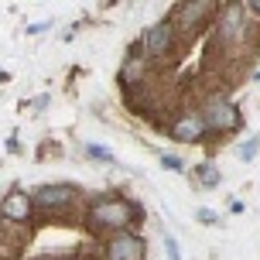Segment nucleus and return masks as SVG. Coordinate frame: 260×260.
Returning <instances> with one entry per match:
<instances>
[{"label":"nucleus","mask_w":260,"mask_h":260,"mask_svg":"<svg viewBox=\"0 0 260 260\" xmlns=\"http://www.w3.org/2000/svg\"><path fill=\"white\" fill-rule=\"evenodd\" d=\"M137 216V209L130 206L127 199H117V195H110V199H100V202H92L89 209V230H117L123 233V226Z\"/></svg>","instance_id":"1"},{"label":"nucleus","mask_w":260,"mask_h":260,"mask_svg":"<svg viewBox=\"0 0 260 260\" xmlns=\"http://www.w3.org/2000/svg\"><path fill=\"white\" fill-rule=\"evenodd\" d=\"M250 24H253V17H250L247 4H226L216 17V35H219L222 45H240L247 38Z\"/></svg>","instance_id":"2"},{"label":"nucleus","mask_w":260,"mask_h":260,"mask_svg":"<svg viewBox=\"0 0 260 260\" xmlns=\"http://www.w3.org/2000/svg\"><path fill=\"white\" fill-rule=\"evenodd\" d=\"M199 117H202V123H206L209 130H219V134H233V130H240V123H243L240 110H236L226 96H209Z\"/></svg>","instance_id":"3"},{"label":"nucleus","mask_w":260,"mask_h":260,"mask_svg":"<svg viewBox=\"0 0 260 260\" xmlns=\"http://www.w3.org/2000/svg\"><path fill=\"white\" fill-rule=\"evenodd\" d=\"M175 41H178V31H175V21L171 17H165V21H157V24H151L147 31H144V55H151V58H161V55H168L171 48H175Z\"/></svg>","instance_id":"4"},{"label":"nucleus","mask_w":260,"mask_h":260,"mask_svg":"<svg viewBox=\"0 0 260 260\" xmlns=\"http://www.w3.org/2000/svg\"><path fill=\"white\" fill-rule=\"evenodd\" d=\"M144 253H147V243L141 233L123 230L106 240V260H144Z\"/></svg>","instance_id":"5"},{"label":"nucleus","mask_w":260,"mask_h":260,"mask_svg":"<svg viewBox=\"0 0 260 260\" xmlns=\"http://www.w3.org/2000/svg\"><path fill=\"white\" fill-rule=\"evenodd\" d=\"M31 199H35L38 209H65L79 199V188H72V185H41Z\"/></svg>","instance_id":"6"},{"label":"nucleus","mask_w":260,"mask_h":260,"mask_svg":"<svg viewBox=\"0 0 260 260\" xmlns=\"http://www.w3.org/2000/svg\"><path fill=\"white\" fill-rule=\"evenodd\" d=\"M0 212H4V219L7 222H27L35 216V199L21 188H14V192L4 195V202H0Z\"/></svg>","instance_id":"7"},{"label":"nucleus","mask_w":260,"mask_h":260,"mask_svg":"<svg viewBox=\"0 0 260 260\" xmlns=\"http://www.w3.org/2000/svg\"><path fill=\"white\" fill-rule=\"evenodd\" d=\"M168 134H171L178 144H199V141L209 134V127L202 123V117H199V113H185V117H178L175 123H171Z\"/></svg>","instance_id":"8"},{"label":"nucleus","mask_w":260,"mask_h":260,"mask_svg":"<svg viewBox=\"0 0 260 260\" xmlns=\"http://www.w3.org/2000/svg\"><path fill=\"white\" fill-rule=\"evenodd\" d=\"M175 14H178V24H182L185 31H192V27H199L206 17L216 14V4H209V0H195V4H182Z\"/></svg>","instance_id":"9"},{"label":"nucleus","mask_w":260,"mask_h":260,"mask_svg":"<svg viewBox=\"0 0 260 260\" xmlns=\"http://www.w3.org/2000/svg\"><path fill=\"white\" fill-rule=\"evenodd\" d=\"M192 178L199 188H216L219 185V168L212 165V161H202L199 168H192Z\"/></svg>","instance_id":"10"},{"label":"nucleus","mask_w":260,"mask_h":260,"mask_svg":"<svg viewBox=\"0 0 260 260\" xmlns=\"http://www.w3.org/2000/svg\"><path fill=\"white\" fill-rule=\"evenodd\" d=\"M86 154L92 161H103V165H117V157L110 154V147H100V144H86Z\"/></svg>","instance_id":"11"},{"label":"nucleus","mask_w":260,"mask_h":260,"mask_svg":"<svg viewBox=\"0 0 260 260\" xmlns=\"http://www.w3.org/2000/svg\"><path fill=\"white\" fill-rule=\"evenodd\" d=\"M257 147H260V137L253 134V137H247V141L240 144V161H253L257 157Z\"/></svg>","instance_id":"12"},{"label":"nucleus","mask_w":260,"mask_h":260,"mask_svg":"<svg viewBox=\"0 0 260 260\" xmlns=\"http://www.w3.org/2000/svg\"><path fill=\"white\" fill-rule=\"evenodd\" d=\"M165 250H168L171 260H182V250H178V243H175V236H165Z\"/></svg>","instance_id":"13"},{"label":"nucleus","mask_w":260,"mask_h":260,"mask_svg":"<svg viewBox=\"0 0 260 260\" xmlns=\"http://www.w3.org/2000/svg\"><path fill=\"white\" fill-rule=\"evenodd\" d=\"M161 165H165V168H171V171H185V165L175 154H161Z\"/></svg>","instance_id":"14"},{"label":"nucleus","mask_w":260,"mask_h":260,"mask_svg":"<svg viewBox=\"0 0 260 260\" xmlns=\"http://www.w3.org/2000/svg\"><path fill=\"white\" fill-rule=\"evenodd\" d=\"M195 216H199V222H216V216H212V212H209V209H199V212H195Z\"/></svg>","instance_id":"15"},{"label":"nucleus","mask_w":260,"mask_h":260,"mask_svg":"<svg viewBox=\"0 0 260 260\" xmlns=\"http://www.w3.org/2000/svg\"><path fill=\"white\" fill-rule=\"evenodd\" d=\"M45 27H52V21H45V24H31L27 31H31V35H38V31H45Z\"/></svg>","instance_id":"16"},{"label":"nucleus","mask_w":260,"mask_h":260,"mask_svg":"<svg viewBox=\"0 0 260 260\" xmlns=\"http://www.w3.org/2000/svg\"><path fill=\"white\" fill-rule=\"evenodd\" d=\"M62 260H69V257H62Z\"/></svg>","instance_id":"17"}]
</instances>
